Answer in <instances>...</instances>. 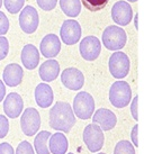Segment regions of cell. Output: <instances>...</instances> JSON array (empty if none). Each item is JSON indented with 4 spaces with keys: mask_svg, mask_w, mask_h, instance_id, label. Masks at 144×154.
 <instances>
[{
    "mask_svg": "<svg viewBox=\"0 0 144 154\" xmlns=\"http://www.w3.org/2000/svg\"><path fill=\"white\" fill-rule=\"evenodd\" d=\"M76 115L71 105L65 101H58L50 109L49 124L52 129L69 133L76 124Z\"/></svg>",
    "mask_w": 144,
    "mask_h": 154,
    "instance_id": "6da1fadb",
    "label": "cell"
},
{
    "mask_svg": "<svg viewBox=\"0 0 144 154\" xmlns=\"http://www.w3.org/2000/svg\"><path fill=\"white\" fill-rule=\"evenodd\" d=\"M104 46L109 51H119L122 50L127 41L126 32L116 25H110L105 28L102 36Z\"/></svg>",
    "mask_w": 144,
    "mask_h": 154,
    "instance_id": "7a4b0ae2",
    "label": "cell"
},
{
    "mask_svg": "<svg viewBox=\"0 0 144 154\" xmlns=\"http://www.w3.org/2000/svg\"><path fill=\"white\" fill-rule=\"evenodd\" d=\"M132 100V89L128 82L118 80L114 82L109 89V101L116 108L128 106Z\"/></svg>",
    "mask_w": 144,
    "mask_h": 154,
    "instance_id": "3957f363",
    "label": "cell"
},
{
    "mask_svg": "<svg viewBox=\"0 0 144 154\" xmlns=\"http://www.w3.org/2000/svg\"><path fill=\"white\" fill-rule=\"evenodd\" d=\"M73 111L74 115L80 119L87 120L91 118L95 112V99L90 94L80 91L73 99Z\"/></svg>",
    "mask_w": 144,
    "mask_h": 154,
    "instance_id": "277c9868",
    "label": "cell"
},
{
    "mask_svg": "<svg viewBox=\"0 0 144 154\" xmlns=\"http://www.w3.org/2000/svg\"><path fill=\"white\" fill-rule=\"evenodd\" d=\"M82 138L90 152H93V153L99 152L104 147V143H105L104 131L97 124L92 123V124L87 125L86 128L83 129Z\"/></svg>",
    "mask_w": 144,
    "mask_h": 154,
    "instance_id": "5b68a950",
    "label": "cell"
},
{
    "mask_svg": "<svg viewBox=\"0 0 144 154\" xmlns=\"http://www.w3.org/2000/svg\"><path fill=\"white\" fill-rule=\"evenodd\" d=\"M108 68L110 74L115 79H124L128 74L131 69L130 57L124 52H114L109 57Z\"/></svg>",
    "mask_w": 144,
    "mask_h": 154,
    "instance_id": "8992f818",
    "label": "cell"
},
{
    "mask_svg": "<svg viewBox=\"0 0 144 154\" xmlns=\"http://www.w3.org/2000/svg\"><path fill=\"white\" fill-rule=\"evenodd\" d=\"M20 127L26 136H33L41 127V115L35 108H26L20 117Z\"/></svg>",
    "mask_w": 144,
    "mask_h": 154,
    "instance_id": "52a82bcc",
    "label": "cell"
},
{
    "mask_svg": "<svg viewBox=\"0 0 144 154\" xmlns=\"http://www.w3.org/2000/svg\"><path fill=\"white\" fill-rule=\"evenodd\" d=\"M39 24L37 10L33 6H26L19 14V26L26 34H33Z\"/></svg>",
    "mask_w": 144,
    "mask_h": 154,
    "instance_id": "ba28073f",
    "label": "cell"
},
{
    "mask_svg": "<svg viewBox=\"0 0 144 154\" xmlns=\"http://www.w3.org/2000/svg\"><path fill=\"white\" fill-rule=\"evenodd\" d=\"M60 36L64 44L67 45H74L81 38V26L74 19H67L64 20L61 29Z\"/></svg>",
    "mask_w": 144,
    "mask_h": 154,
    "instance_id": "9c48e42d",
    "label": "cell"
},
{
    "mask_svg": "<svg viewBox=\"0 0 144 154\" xmlns=\"http://www.w3.org/2000/svg\"><path fill=\"white\" fill-rule=\"evenodd\" d=\"M79 51L82 59L86 61H95L102 52V43L96 36H86L81 39Z\"/></svg>",
    "mask_w": 144,
    "mask_h": 154,
    "instance_id": "30bf717a",
    "label": "cell"
},
{
    "mask_svg": "<svg viewBox=\"0 0 144 154\" xmlns=\"http://www.w3.org/2000/svg\"><path fill=\"white\" fill-rule=\"evenodd\" d=\"M111 18L117 25L126 26L133 19V9L127 1H117L111 8Z\"/></svg>",
    "mask_w": 144,
    "mask_h": 154,
    "instance_id": "8fae6325",
    "label": "cell"
},
{
    "mask_svg": "<svg viewBox=\"0 0 144 154\" xmlns=\"http://www.w3.org/2000/svg\"><path fill=\"white\" fill-rule=\"evenodd\" d=\"M61 81L65 88L77 91L80 90L85 85V75L79 69L67 68L61 73Z\"/></svg>",
    "mask_w": 144,
    "mask_h": 154,
    "instance_id": "7c38bea8",
    "label": "cell"
},
{
    "mask_svg": "<svg viewBox=\"0 0 144 154\" xmlns=\"http://www.w3.org/2000/svg\"><path fill=\"white\" fill-rule=\"evenodd\" d=\"M24 108V101L21 96L17 92H10L7 94L4 101V111L9 118L15 119L21 115Z\"/></svg>",
    "mask_w": 144,
    "mask_h": 154,
    "instance_id": "4fadbf2b",
    "label": "cell"
},
{
    "mask_svg": "<svg viewBox=\"0 0 144 154\" xmlns=\"http://www.w3.org/2000/svg\"><path fill=\"white\" fill-rule=\"evenodd\" d=\"M41 54L46 59L55 57L61 51V41L59 36L55 34H47L45 35L39 44Z\"/></svg>",
    "mask_w": 144,
    "mask_h": 154,
    "instance_id": "5bb4252c",
    "label": "cell"
},
{
    "mask_svg": "<svg viewBox=\"0 0 144 154\" xmlns=\"http://www.w3.org/2000/svg\"><path fill=\"white\" fill-rule=\"evenodd\" d=\"M92 123L102 127V131H111L117 124V117L113 111L107 108H99L92 116Z\"/></svg>",
    "mask_w": 144,
    "mask_h": 154,
    "instance_id": "9a60e30c",
    "label": "cell"
},
{
    "mask_svg": "<svg viewBox=\"0 0 144 154\" xmlns=\"http://www.w3.org/2000/svg\"><path fill=\"white\" fill-rule=\"evenodd\" d=\"M24 71L23 68L17 63H10L4 70L2 79L6 86L8 87H17L23 81Z\"/></svg>",
    "mask_w": 144,
    "mask_h": 154,
    "instance_id": "2e32d148",
    "label": "cell"
},
{
    "mask_svg": "<svg viewBox=\"0 0 144 154\" xmlns=\"http://www.w3.org/2000/svg\"><path fill=\"white\" fill-rule=\"evenodd\" d=\"M20 59L27 70H34L39 63V52L33 44H27L21 50Z\"/></svg>",
    "mask_w": 144,
    "mask_h": 154,
    "instance_id": "e0dca14e",
    "label": "cell"
},
{
    "mask_svg": "<svg viewBox=\"0 0 144 154\" xmlns=\"http://www.w3.org/2000/svg\"><path fill=\"white\" fill-rule=\"evenodd\" d=\"M60 73V64L59 62L54 59L45 61L44 63L41 64L38 74L44 82H51L54 81L56 78L59 77Z\"/></svg>",
    "mask_w": 144,
    "mask_h": 154,
    "instance_id": "ac0fdd59",
    "label": "cell"
},
{
    "mask_svg": "<svg viewBox=\"0 0 144 154\" xmlns=\"http://www.w3.org/2000/svg\"><path fill=\"white\" fill-rule=\"evenodd\" d=\"M53 90L46 83H39L35 88V100L41 108H49L53 103Z\"/></svg>",
    "mask_w": 144,
    "mask_h": 154,
    "instance_id": "d6986e66",
    "label": "cell"
},
{
    "mask_svg": "<svg viewBox=\"0 0 144 154\" xmlns=\"http://www.w3.org/2000/svg\"><path fill=\"white\" fill-rule=\"evenodd\" d=\"M49 149L52 154H65L69 149L68 138L61 132L52 134L49 141Z\"/></svg>",
    "mask_w": 144,
    "mask_h": 154,
    "instance_id": "ffe728a7",
    "label": "cell"
},
{
    "mask_svg": "<svg viewBox=\"0 0 144 154\" xmlns=\"http://www.w3.org/2000/svg\"><path fill=\"white\" fill-rule=\"evenodd\" d=\"M52 134L47 131H42L36 135L34 138V149L37 154H50L49 149V141L51 138Z\"/></svg>",
    "mask_w": 144,
    "mask_h": 154,
    "instance_id": "44dd1931",
    "label": "cell"
},
{
    "mask_svg": "<svg viewBox=\"0 0 144 154\" xmlns=\"http://www.w3.org/2000/svg\"><path fill=\"white\" fill-rule=\"evenodd\" d=\"M60 7L68 17L74 18L81 11L80 0H60Z\"/></svg>",
    "mask_w": 144,
    "mask_h": 154,
    "instance_id": "7402d4cb",
    "label": "cell"
},
{
    "mask_svg": "<svg viewBox=\"0 0 144 154\" xmlns=\"http://www.w3.org/2000/svg\"><path fill=\"white\" fill-rule=\"evenodd\" d=\"M114 154H135V146L130 141H119L114 149Z\"/></svg>",
    "mask_w": 144,
    "mask_h": 154,
    "instance_id": "603a6c76",
    "label": "cell"
},
{
    "mask_svg": "<svg viewBox=\"0 0 144 154\" xmlns=\"http://www.w3.org/2000/svg\"><path fill=\"white\" fill-rule=\"evenodd\" d=\"M82 5L90 11H99L106 7L109 0H81Z\"/></svg>",
    "mask_w": 144,
    "mask_h": 154,
    "instance_id": "cb8c5ba5",
    "label": "cell"
},
{
    "mask_svg": "<svg viewBox=\"0 0 144 154\" xmlns=\"http://www.w3.org/2000/svg\"><path fill=\"white\" fill-rule=\"evenodd\" d=\"M25 0H4V5L6 9L10 14H18L23 10Z\"/></svg>",
    "mask_w": 144,
    "mask_h": 154,
    "instance_id": "d4e9b609",
    "label": "cell"
},
{
    "mask_svg": "<svg viewBox=\"0 0 144 154\" xmlns=\"http://www.w3.org/2000/svg\"><path fill=\"white\" fill-rule=\"evenodd\" d=\"M16 154H35L34 147L32 146L30 142L23 141L18 144L16 149Z\"/></svg>",
    "mask_w": 144,
    "mask_h": 154,
    "instance_id": "484cf974",
    "label": "cell"
},
{
    "mask_svg": "<svg viewBox=\"0 0 144 154\" xmlns=\"http://www.w3.org/2000/svg\"><path fill=\"white\" fill-rule=\"evenodd\" d=\"M9 132V120L5 115H0V138H5Z\"/></svg>",
    "mask_w": 144,
    "mask_h": 154,
    "instance_id": "4316f807",
    "label": "cell"
},
{
    "mask_svg": "<svg viewBox=\"0 0 144 154\" xmlns=\"http://www.w3.org/2000/svg\"><path fill=\"white\" fill-rule=\"evenodd\" d=\"M9 52V42L5 36H0V61L4 60L8 55Z\"/></svg>",
    "mask_w": 144,
    "mask_h": 154,
    "instance_id": "83f0119b",
    "label": "cell"
},
{
    "mask_svg": "<svg viewBox=\"0 0 144 154\" xmlns=\"http://www.w3.org/2000/svg\"><path fill=\"white\" fill-rule=\"evenodd\" d=\"M37 5L41 7V9L45 10V11H50L56 7L58 0H36Z\"/></svg>",
    "mask_w": 144,
    "mask_h": 154,
    "instance_id": "f1b7e54d",
    "label": "cell"
},
{
    "mask_svg": "<svg viewBox=\"0 0 144 154\" xmlns=\"http://www.w3.org/2000/svg\"><path fill=\"white\" fill-rule=\"evenodd\" d=\"M9 29V20L8 17L5 15V13L0 11V36H4L7 34Z\"/></svg>",
    "mask_w": 144,
    "mask_h": 154,
    "instance_id": "f546056e",
    "label": "cell"
},
{
    "mask_svg": "<svg viewBox=\"0 0 144 154\" xmlns=\"http://www.w3.org/2000/svg\"><path fill=\"white\" fill-rule=\"evenodd\" d=\"M0 154H16V151H14V147L9 143L5 142L0 144Z\"/></svg>",
    "mask_w": 144,
    "mask_h": 154,
    "instance_id": "4dcf8cb0",
    "label": "cell"
},
{
    "mask_svg": "<svg viewBox=\"0 0 144 154\" xmlns=\"http://www.w3.org/2000/svg\"><path fill=\"white\" fill-rule=\"evenodd\" d=\"M137 100H139V96H135L131 103V114L135 120H139V115H137Z\"/></svg>",
    "mask_w": 144,
    "mask_h": 154,
    "instance_id": "1f68e13d",
    "label": "cell"
},
{
    "mask_svg": "<svg viewBox=\"0 0 144 154\" xmlns=\"http://www.w3.org/2000/svg\"><path fill=\"white\" fill-rule=\"evenodd\" d=\"M137 129H139V125L136 124L134 127H133V129H132L131 132V140L132 142H133V144H134V146L135 147H137L139 146V140H137Z\"/></svg>",
    "mask_w": 144,
    "mask_h": 154,
    "instance_id": "d6a6232c",
    "label": "cell"
},
{
    "mask_svg": "<svg viewBox=\"0 0 144 154\" xmlns=\"http://www.w3.org/2000/svg\"><path fill=\"white\" fill-rule=\"evenodd\" d=\"M5 94H6V86L5 82L0 80V103L5 99Z\"/></svg>",
    "mask_w": 144,
    "mask_h": 154,
    "instance_id": "836d02e7",
    "label": "cell"
},
{
    "mask_svg": "<svg viewBox=\"0 0 144 154\" xmlns=\"http://www.w3.org/2000/svg\"><path fill=\"white\" fill-rule=\"evenodd\" d=\"M137 16H139V15H135V27L136 28L139 27V26H137Z\"/></svg>",
    "mask_w": 144,
    "mask_h": 154,
    "instance_id": "e575fe53",
    "label": "cell"
},
{
    "mask_svg": "<svg viewBox=\"0 0 144 154\" xmlns=\"http://www.w3.org/2000/svg\"><path fill=\"white\" fill-rule=\"evenodd\" d=\"M2 4H4V0H0V8H1V6H2Z\"/></svg>",
    "mask_w": 144,
    "mask_h": 154,
    "instance_id": "d590c367",
    "label": "cell"
},
{
    "mask_svg": "<svg viewBox=\"0 0 144 154\" xmlns=\"http://www.w3.org/2000/svg\"><path fill=\"white\" fill-rule=\"evenodd\" d=\"M127 1H130V2H136L137 0H127Z\"/></svg>",
    "mask_w": 144,
    "mask_h": 154,
    "instance_id": "8d00e7d4",
    "label": "cell"
},
{
    "mask_svg": "<svg viewBox=\"0 0 144 154\" xmlns=\"http://www.w3.org/2000/svg\"><path fill=\"white\" fill-rule=\"evenodd\" d=\"M97 154H106V153H97Z\"/></svg>",
    "mask_w": 144,
    "mask_h": 154,
    "instance_id": "74e56055",
    "label": "cell"
},
{
    "mask_svg": "<svg viewBox=\"0 0 144 154\" xmlns=\"http://www.w3.org/2000/svg\"><path fill=\"white\" fill-rule=\"evenodd\" d=\"M68 154H74V153H68Z\"/></svg>",
    "mask_w": 144,
    "mask_h": 154,
    "instance_id": "f35d334b",
    "label": "cell"
}]
</instances>
